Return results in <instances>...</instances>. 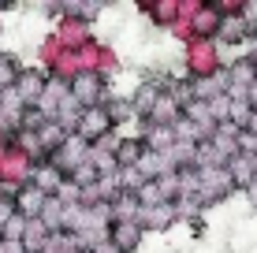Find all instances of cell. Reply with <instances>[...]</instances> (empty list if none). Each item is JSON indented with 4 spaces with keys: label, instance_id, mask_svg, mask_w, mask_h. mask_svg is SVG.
<instances>
[{
    "label": "cell",
    "instance_id": "9",
    "mask_svg": "<svg viewBox=\"0 0 257 253\" xmlns=\"http://www.w3.org/2000/svg\"><path fill=\"white\" fill-rule=\"evenodd\" d=\"M108 242L116 246L119 253H138L142 242H146V227H142L138 220H127V223H112V234Z\"/></svg>",
    "mask_w": 257,
    "mask_h": 253
},
{
    "label": "cell",
    "instance_id": "7",
    "mask_svg": "<svg viewBox=\"0 0 257 253\" xmlns=\"http://www.w3.org/2000/svg\"><path fill=\"white\" fill-rule=\"evenodd\" d=\"M45 86H49V75L41 67H23L19 82H15V93H19V101L26 108H38L41 97H45Z\"/></svg>",
    "mask_w": 257,
    "mask_h": 253
},
{
    "label": "cell",
    "instance_id": "29",
    "mask_svg": "<svg viewBox=\"0 0 257 253\" xmlns=\"http://www.w3.org/2000/svg\"><path fill=\"white\" fill-rule=\"evenodd\" d=\"M246 130H250V134L257 138V112H253V116H250V123H246Z\"/></svg>",
    "mask_w": 257,
    "mask_h": 253
},
{
    "label": "cell",
    "instance_id": "10",
    "mask_svg": "<svg viewBox=\"0 0 257 253\" xmlns=\"http://www.w3.org/2000/svg\"><path fill=\"white\" fill-rule=\"evenodd\" d=\"M12 201H15V212H19L23 220H41V212H45L49 197L41 194L34 182H26V186H19V194H15Z\"/></svg>",
    "mask_w": 257,
    "mask_h": 253
},
{
    "label": "cell",
    "instance_id": "20",
    "mask_svg": "<svg viewBox=\"0 0 257 253\" xmlns=\"http://www.w3.org/2000/svg\"><path fill=\"white\" fill-rule=\"evenodd\" d=\"M38 138H41V149H45V153L52 156V153H56L60 145H64L67 138H71V134H67V130H64V127L56 123V119H52V123H45V127L38 130Z\"/></svg>",
    "mask_w": 257,
    "mask_h": 253
},
{
    "label": "cell",
    "instance_id": "25",
    "mask_svg": "<svg viewBox=\"0 0 257 253\" xmlns=\"http://www.w3.org/2000/svg\"><path fill=\"white\" fill-rule=\"evenodd\" d=\"M246 104H250V108L257 112V78L250 82V90H246Z\"/></svg>",
    "mask_w": 257,
    "mask_h": 253
},
{
    "label": "cell",
    "instance_id": "6",
    "mask_svg": "<svg viewBox=\"0 0 257 253\" xmlns=\"http://www.w3.org/2000/svg\"><path fill=\"white\" fill-rule=\"evenodd\" d=\"M52 34H56V41H60V45H64L67 52H82V49L97 38L93 26H90V23H82V19H60L56 26H52Z\"/></svg>",
    "mask_w": 257,
    "mask_h": 253
},
{
    "label": "cell",
    "instance_id": "27",
    "mask_svg": "<svg viewBox=\"0 0 257 253\" xmlns=\"http://www.w3.org/2000/svg\"><path fill=\"white\" fill-rule=\"evenodd\" d=\"M90 253H119V249H116V246H112V242H101V246H93Z\"/></svg>",
    "mask_w": 257,
    "mask_h": 253
},
{
    "label": "cell",
    "instance_id": "18",
    "mask_svg": "<svg viewBox=\"0 0 257 253\" xmlns=\"http://www.w3.org/2000/svg\"><path fill=\"white\" fill-rule=\"evenodd\" d=\"M142 142H146L149 153H168V149L175 145V127H153V123H149Z\"/></svg>",
    "mask_w": 257,
    "mask_h": 253
},
{
    "label": "cell",
    "instance_id": "17",
    "mask_svg": "<svg viewBox=\"0 0 257 253\" xmlns=\"http://www.w3.org/2000/svg\"><path fill=\"white\" fill-rule=\"evenodd\" d=\"M23 246H26V253H45L52 246V231L41 220H30L26 223V234H23Z\"/></svg>",
    "mask_w": 257,
    "mask_h": 253
},
{
    "label": "cell",
    "instance_id": "28",
    "mask_svg": "<svg viewBox=\"0 0 257 253\" xmlns=\"http://www.w3.org/2000/svg\"><path fill=\"white\" fill-rule=\"evenodd\" d=\"M8 149H12V142H4V138H0V164H4V156H8Z\"/></svg>",
    "mask_w": 257,
    "mask_h": 253
},
{
    "label": "cell",
    "instance_id": "23",
    "mask_svg": "<svg viewBox=\"0 0 257 253\" xmlns=\"http://www.w3.org/2000/svg\"><path fill=\"white\" fill-rule=\"evenodd\" d=\"M12 216H15V201H12V197H4V194H0V231H4V223L12 220Z\"/></svg>",
    "mask_w": 257,
    "mask_h": 253
},
{
    "label": "cell",
    "instance_id": "30",
    "mask_svg": "<svg viewBox=\"0 0 257 253\" xmlns=\"http://www.w3.org/2000/svg\"><path fill=\"white\" fill-rule=\"evenodd\" d=\"M250 160H253V171H257V153H253V156H250Z\"/></svg>",
    "mask_w": 257,
    "mask_h": 253
},
{
    "label": "cell",
    "instance_id": "4",
    "mask_svg": "<svg viewBox=\"0 0 257 253\" xmlns=\"http://www.w3.org/2000/svg\"><path fill=\"white\" fill-rule=\"evenodd\" d=\"M90 149H93L90 142H82L78 134H71L67 142H64V145H60L56 153L49 156V164H52V168H56V171H60L64 179H71V175H75L78 168H82V164H90Z\"/></svg>",
    "mask_w": 257,
    "mask_h": 253
},
{
    "label": "cell",
    "instance_id": "15",
    "mask_svg": "<svg viewBox=\"0 0 257 253\" xmlns=\"http://www.w3.org/2000/svg\"><path fill=\"white\" fill-rule=\"evenodd\" d=\"M142 216V197L123 190V194L112 201V223H127V220H138Z\"/></svg>",
    "mask_w": 257,
    "mask_h": 253
},
{
    "label": "cell",
    "instance_id": "12",
    "mask_svg": "<svg viewBox=\"0 0 257 253\" xmlns=\"http://www.w3.org/2000/svg\"><path fill=\"white\" fill-rule=\"evenodd\" d=\"M142 156H146V142H142V138H119L116 134V164H119V171L138 168Z\"/></svg>",
    "mask_w": 257,
    "mask_h": 253
},
{
    "label": "cell",
    "instance_id": "3",
    "mask_svg": "<svg viewBox=\"0 0 257 253\" xmlns=\"http://www.w3.org/2000/svg\"><path fill=\"white\" fill-rule=\"evenodd\" d=\"M75 134L82 138V142H90V145H101V142H108V138L116 134V119H112V112L104 108V104L86 108L82 112V123H78Z\"/></svg>",
    "mask_w": 257,
    "mask_h": 253
},
{
    "label": "cell",
    "instance_id": "11",
    "mask_svg": "<svg viewBox=\"0 0 257 253\" xmlns=\"http://www.w3.org/2000/svg\"><path fill=\"white\" fill-rule=\"evenodd\" d=\"M220 26H224V15H220V8H216V4H201L198 15H194V38L216 41V38H220Z\"/></svg>",
    "mask_w": 257,
    "mask_h": 253
},
{
    "label": "cell",
    "instance_id": "16",
    "mask_svg": "<svg viewBox=\"0 0 257 253\" xmlns=\"http://www.w3.org/2000/svg\"><path fill=\"white\" fill-rule=\"evenodd\" d=\"M227 175H231L235 190H242V194L257 182V171H253V160H250V156H235V160L227 164Z\"/></svg>",
    "mask_w": 257,
    "mask_h": 253
},
{
    "label": "cell",
    "instance_id": "19",
    "mask_svg": "<svg viewBox=\"0 0 257 253\" xmlns=\"http://www.w3.org/2000/svg\"><path fill=\"white\" fill-rule=\"evenodd\" d=\"M19 75H23L19 56H15V52H0V93H4V90H15Z\"/></svg>",
    "mask_w": 257,
    "mask_h": 253
},
{
    "label": "cell",
    "instance_id": "1",
    "mask_svg": "<svg viewBox=\"0 0 257 253\" xmlns=\"http://www.w3.org/2000/svg\"><path fill=\"white\" fill-rule=\"evenodd\" d=\"M183 71L187 78H212L224 71V56H220V45L209 38H190L183 45Z\"/></svg>",
    "mask_w": 257,
    "mask_h": 253
},
{
    "label": "cell",
    "instance_id": "21",
    "mask_svg": "<svg viewBox=\"0 0 257 253\" xmlns=\"http://www.w3.org/2000/svg\"><path fill=\"white\" fill-rule=\"evenodd\" d=\"M257 153V138L250 130H238V156H253Z\"/></svg>",
    "mask_w": 257,
    "mask_h": 253
},
{
    "label": "cell",
    "instance_id": "13",
    "mask_svg": "<svg viewBox=\"0 0 257 253\" xmlns=\"http://www.w3.org/2000/svg\"><path fill=\"white\" fill-rule=\"evenodd\" d=\"M142 15H146V19L153 23L157 30H172V23L179 19V0H161V4H146V8H142Z\"/></svg>",
    "mask_w": 257,
    "mask_h": 253
},
{
    "label": "cell",
    "instance_id": "24",
    "mask_svg": "<svg viewBox=\"0 0 257 253\" xmlns=\"http://www.w3.org/2000/svg\"><path fill=\"white\" fill-rule=\"evenodd\" d=\"M0 249H4V253H26L23 242H4V238H0Z\"/></svg>",
    "mask_w": 257,
    "mask_h": 253
},
{
    "label": "cell",
    "instance_id": "26",
    "mask_svg": "<svg viewBox=\"0 0 257 253\" xmlns=\"http://www.w3.org/2000/svg\"><path fill=\"white\" fill-rule=\"evenodd\" d=\"M246 60H253V64H257V34L250 38V45H246Z\"/></svg>",
    "mask_w": 257,
    "mask_h": 253
},
{
    "label": "cell",
    "instance_id": "22",
    "mask_svg": "<svg viewBox=\"0 0 257 253\" xmlns=\"http://www.w3.org/2000/svg\"><path fill=\"white\" fill-rule=\"evenodd\" d=\"M242 23L257 34V0H246V4H242Z\"/></svg>",
    "mask_w": 257,
    "mask_h": 253
},
{
    "label": "cell",
    "instance_id": "5",
    "mask_svg": "<svg viewBox=\"0 0 257 253\" xmlns=\"http://www.w3.org/2000/svg\"><path fill=\"white\" fill-rule=\"evenodd\" d=\"M108 97V78L97 75V71H82L71 78V101L82 104V108H97V104H104Z\"/></svg>",
    "mask_w": 257,
    "mask_h": 253
},
{
    "label": "cell",
    "instance_id": "8",
    "mask_svg": "<svg viewBox=\"0 0 257 253\" xmlns=\"http://www.w3.org/2000/svg\"><path fill=\"white\" fill-rule=\"evenodd\" d=\"M138 223L146 227V234H168V231L175 227V223H179V212H175V205H172V201H161V205L142 208Z\"/></svg>",
    "mask_w": 257,
    "mask_h": 253
},
{
    "label": "cell",
    "instance_id": "2",
    "mask_svg": "<svg viewBox=\"0 0 257 253\" xmlns=\"http://www.w3.org/2000/svg\"><path fill=\"white\" fill-rule=\"evenodd\" d=\"M198 201L201 208H212V205H220V201H227V197L235 194V182L231 175H227V168H198Z\"/></svg>",
    "mask_w": 257,
    "mask_h": 253
},
{
    "label": "cell",
    "instance_id": "14",
    "mask_svg": "<svg viewBox=\"0 0 257 253\" xmlns=\"http://www.w3.org/2000/svg\"><path fill=\"white\" fill-rule=\"evenodd\" d=\"M30 182H34V186H38V190H41V194H45V197H56V194H60V186H64L67 179L60 175V171L52 168V164H41V168H34Z\"/></svg>",
    "mask_w": 257,
    "mask_h": 253
}]
</instances>
